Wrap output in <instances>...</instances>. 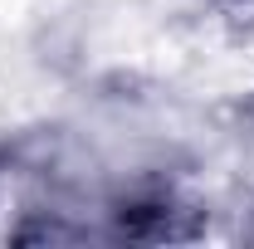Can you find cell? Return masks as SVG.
I'll list each match as a JSON object with an SVG mask.
<instances>
[{"label":"cell","mask_w":254,"mask_h":249,"mask_svg":"<svg viewBox=\"0 0 254 249\" xmlns=\"http://www.w3.org/2000/svg\"><path fill=\"white\" fill-rule=\"evenodd\" d=\"M0 186H5V166H0Z\"/></svg>","instance_id":"cell-1"},{"label":"cell","mask_w":254,"mask_h":249,"mask_svg":"<svg viewBox=\"0 0 254 249\" xmlns=\"http://www.w3.org/2000/svg\"><path fill=\"white\" fill-rule=\"evenodd\" d=\"M250 235H254V225H250Z\"/></svg>","instance_id":"cell-2"}]
</instances>
